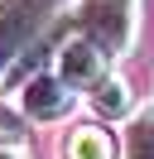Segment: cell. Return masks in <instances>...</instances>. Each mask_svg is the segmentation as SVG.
Instances as JSON below:
<instances>
[{
  "label": "cell",
  "mask_w": 154,
  "mask_h": 159,
  "mask_svg": "<svg viewBox=\"0 0 154 159\" xmlns=\"http://www.w3.org/2000/svg\"><path fill=\"white\" fill-rule=\"evenodd\" d=\"M87 101H92V111L101 120H130L135 116V92H130V82H125L120 72H106V77L87 92Z\"/></svg>",
  "instance_id": "5b68a950"
},
{
  "label": "cell",
  "mask_w": 154,
  "mask_h": 159,
  "mask_svg": "<svg viewBox=\"0 0 154 159\" xmlns=\"http://www.w3.org/2000/svg\"><path fill=\"white\" fill-rule=\"evenodd\" d=\"M77 106V92L67 87L58 72H29L24 87H19V111H24V120H63L72 116Z\"/></svg>",
  "instance_id": "3957f363"
},
{
  "label": "cell",
  "mask_w": 154,
  "mask_h": 159,
  "mask_svg": "<svg viewBox=\"0 0 154 159\" xmlns=\"http://www.w3.org/2000/svg\"><path fill=\"white\" fill-rule=\"evenodd\" d=\"M63 0H0V77L24 63V53L53 29Z\"/></svg>",
  "instance_id": "7a4b0ae2"
},
{
  "label": "cell",
  "mask_w": 154,
  "mask_h": 159,
  "mask_svg": "<svg viewBox=\"0 0 154 159\" xmlns=\"http://www.w3.org/2000/svg\"><path fill=\"white\" fill-rule=\"evenodd\" d=\"M63 159H116V140L101 125H72L63 140Z\"/></svg>",
  "instance_id": "8992f818"
},
{
  "label": "cell",
  "mask_w": 154,
  "mask_h": 159,
  "mask_svg": "<svg viewBox=\"0 0 154 159\" xmlns=\"http://www.w3.org/2000/svg\"><path fill=\"white\" fill-rule=\"evenodd\" d=\"M67 20H72V34L96 43L106 58H125L140 29V0H77Z\"/></svg>",
  "instance_id": "6da1fadb"
},
{
  "label": "cell",
  "mask_w": 154,
  "mask_h": 159,
  "mask_svg": "<svg viewBox=\"0 0 154 159\" xmlns=\"http://www.w3.org/2000/svg\"><path fill=\"white\" fill-rule=\"evenodd\" d=\"M53 72L72 92H92L96 82L106 77V53L96 48V43H87L82 34H67V39L58 43V53H53Z\"/></svg>",
  "instance_id": "277c9868"
},
{
  "label": "cell",
  "mask_w": 154,
  "mask_h": 159,
  "mask_svg": "<svg viewBox=\"0 0 154 159\" xmlns=\"http://www.w3.org/2000/svg\"><path fill=\"white\" fill-rule=\"evenodd\" d=\"M19 135H24V116H15L10 106H0V140H15L19 145Z\"/></svg>",
  "instance_id": "ba28073f"
},
{
  "label": "cell",
  "mask_w": 154,
  "mask_h": 159,
  "mask_svg": "<svg viewBox=\"0 0 154 159\" xmlns=\"http://www.w3.org/2000/svg\"><path fill=\"white\" fill-rule=\"evenodd\" d=\"M125 159H154V106L125 120Z\"/></svg>",
  "instance_id": "52a82bcc"
},
{
  "label": "cell",
  "mask_w": 154,
  "mask_h": 159,
  "mask_svg": "<svg viewBox=\"0 0 154 159\" xmlns=\"http://www.w3.org/2000/svg\"><path fill=\"white\" fill-rule=\"evenodd\" d=\"M0 159H24V149H19L15 140H0Z\"/></svg>",
  "instance_id": "9c48e42d"
}]
</instances>
